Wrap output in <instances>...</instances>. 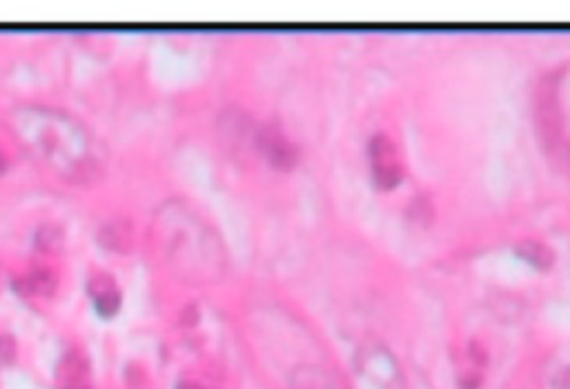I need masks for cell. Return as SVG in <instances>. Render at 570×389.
Masks as SVG:
<instances>
[{
  "label": "cell",
  "instance_id": "277c9868",
  "mask_svg": "<svg viewBox=\"0 0 570 389\" xmlns=\"http://www.w3.org/2000/svg\"><path fill=\"white\" fill-rule=\"evenodd\" d=\"M367 162L372 180L379 189L390 191L403 180V158L396 142L390 136L376 133L370 138Z\"/></svg>",
  "mask_w": 570,
  "mask_h": 389
},
{
  "label": "cell",
  "instance_id": "ba28073f",
  "mask_svg": "<svg viewBox=\"0 0 570 389\" xmlns=\"http://www.w3.org/2000/svg\"><path fill=\"white\" fill-rule=\"evenodd\" d=\"M89 296L94 300V307L102 313V316H111L118 311L120 307V291L118 285L114 282V278L98 273L89 280Z\"/></svg>",
  "mask_w": 570,
  "mask_h": 389
},
{
  "label": "cell",
  "instance_id": "8992f818",
  "mask_svg": "<svg viewBox=\"0 0 570 389\" xmlns=\"http://www.w3.org/2000/svg\"><path fill=\"white\" fill-rule=\"evenodd\" d=\"M485 373V351L479 342H468L459 353L456 378L461 389H479Z\"/></svg>",
  "mask_w": 570,
  "mask_h": 389
},
{
  "label": "cell",
  "instance_id": "3957f363",
  "mask_svg": "<svg viewBox=\"0 0 570 389\" xmlns=\"http://www.w3.org/2000/svg\"><path fill=\"white\" fill-rule=\"evenodd\" d=\"M350 389H405L396 356L383 342H363L354 356Z\"/></svg>",
  "mask_w": 570,
  "mask_h": 389
},
{
  "label": "cell",
  "instance_id": "9c48e42d",
  "mask_svg": "<svg viewBox=\"0 0 570 389\" xmlns=\"http://www.w3.org/2000/svg\"><path fill=\"white\" fill-rule=\"evenodd\" d=\"M519 251H521L523 256H528V260H530L532 265H541V267H548V265H550V253H548V249L541 247V245H537V242L521 245Z\"/></svg>",
  "mask_w": 570,
  "mask_h": 389
},
{
  "label": "cell",
  "instance_id": "7a4b0ae2",
  "mask_svg": "<svg viewBox=\"0 0 570 389\" xmlns=\"http://www.w3.org/2000/svg\"><path fill=\"white\" fill-rule=\"evenodd\" d=\"M151 238L171 271L187 282H216L225 273V242L185 200H167L154 211Z\"/></svg>",
  "mask_w": 570,
  "mask_h": 389
},
{
  "label": "cell",
  "instance_id": "5b68a950",
  "mask_svg": "<svg viewBox=\"0 0 570 389\" xmlns=\"http://www.w3.org/2000/svg\"><path fill=\"white\" fill-rule=\"evenodd\" d=\"M252 149L274 169H292L298 162V147L276 124L256 127Z\"/></svg>",
  "mask_w": 570,
  "mask_h": 389
},
{
  "label": "cell",
  "instance_id": "52a82bcc",
  "mask_svg": "<svg viewBox=\"0 0 570 389\" xmlns=\"http://www.w3.org/2000/svg\"><path fill=\"white\" fill-rule=\"evenodd\" d=\"M289 389H345L338 376L323 365H301L292 371Z\"/></svg>",
  "mask_w": 570,
  "mask_h": 389
},
{
  "label": "cell",
  "instance_id": "6da1fadb",
  "mask_svg": "<svg viewBox=\"0 0 570 389\" xmlns=\"http://www.w3.org/2000/svg\"><path fill=\"white\" fill-rule=\"evenodd\" d=\"M7 124L18 144L56 178L73 184L96 182L107 164V151L82 120L47 104L11 109Z\"/></svg>",
  "mask_w": 570,
  "mask_h": 389
}]
</instances>
